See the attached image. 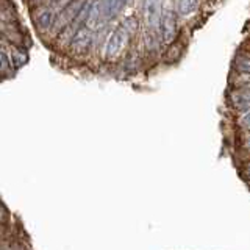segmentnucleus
Wrapping results in <instances>:
<instances>
[{
  "label": "nucleus",
  "mask_w": 250,
  "mask_h": 250,
  "mask_svg": "<svg viewBox=\"0 0 250 250\" xmlns=\"http://www.w3.org/2000/svg\"><path fill=\"white\" fill-rule=\"evenodd\" d=\"M125 5H127V0H105L104 5H102V14H104L105 19L109 21V19H113Z\"/></svg>",
  "instance_id": "obj_8"
},
{
  "label": "nucleus",
  "mask_w": 250,
  "mask_h": 250,
  "mask_svg": "<svg viewBox=\"0 0 250 250\" xmlns=\"http://www.w3.org/2000/svg\"><path fill=\"white\" fill-rule=\"evenodd\" d=\"M239 175L244 182L250 186V161L244 163V166L239 169Z\"/></svg>",
  "instance_id": "obj_14"
},
{
  "label": "nucleus",
  "mask_w": 250,
  "mask_h": 250,
  "mask_svg": "<svg viewBox=\"0 0 250 250\" xmlns=\"http://www.w3.org/2000/svg\"><path fill=\"white\" fill-rule=\"evenodd\" d=\"M242 147H244L246 150H249V152H250V136L244 139V143H242Z\"/></svg>",
  "instance_id": "obj_16"
},
{
  "label": "nucleus",
  "mask_w": 250,
  "mask_h": 250,
  "mask_svg": "<svg viewBox=\"0 0 250 250\" xmlns=\"http://www.w3.org/2000/svg\"><path fill=\"white\" fill-rule=\"evenodd\" d=\"M238 124H239V127H241V128H244V130H249V131H250V111H247V113L242 114V116L239 117Z\"/></svg>",
  "instance_id": "obj_15"
},
{
  "label": "nucleus",
  "mask_w": 250,
  "mask_h": 250,
  "mask_svg": "<svg viewBox=\"0 0 250 250\" xmlns=\"http://www.w3.org/2000/svg\"><path fill=\"white\" fill-rule=\"evenodd\" d=\"M11 70V60L5 52H0V74H6Z\"/></svg>",
  "instance_id": "obj_13"
},
{
  "label": "nucleus",
  "mask_w": 250,
  "mask_h": 250,
  "mask_svg": "<svg viewBox=\"0 0 250 250\" xmlns=\"http://www.w3.org/2000/svg\"><path fill=\"white\" fill-rule=\"evenodd\" d=\"M11 58H13L14 67H22L28 61V55H27L25 50H22V49H13Z\"/></svg>",
  "instance_id": "obj_11"
},
{
  "label": "nucleus",
  "mask_w": 250,
  "mask_h": 250,
  "mask_svg": "<svg viewBox=\"0 0 250 250\" xmlns=\"http://www.w3.org/2000/svg\"><path fill=\"white\" fill-rule=\"evenodd\" d=\"M83 6V3H80V0H69V3H66V6L57 14V18L53 21V25L52 28L55 31H60L64 30L70 22L75 19L77 13L80 11V8Z\"/></svg>",
  "instance_id": "obj_2"
},
{
  "label": "nucleus",
  "mask_w": 250,
  "mask_h": 250,
  "mask_svg": "<svg viewBox=\"0 0 250 250\" xmlns=\"http://www.w3.org/2000/svg\"><path fill=\"white\" fill-rule=\"evenodd\" d=\"M92 41V33L89 28L82 27L77 33L70 39V49H72L75 53H83L88 50V47L91 45Z\"/></svg>",
  "instance_id": "obj_5"
},
{
  "label": "nucleus",
  "mask_w": 250,
  "mask_h": 250,
  "mask_svg": "<svg viewBox=\"0 0 250 250\" xmlns=\"http://www.w3.org/2000/svg\"><path fill=\"white\" fill-rule=\"evenodd\" d=\"M199 8V0H178L180 16H189Z\"/></svg>",
  "instance_id": "obj_10"
},
{
  "label": "nucleus",
  "mask_w": 250,
  "mask_h": 250,
  "mask_svg": "<svg viewBox=\"0 0 250 250\" xmlns=\"http://www.w3.org/2000/svg\"><path fill=\"white\" fill-rule=\"evenodd\" d=\"M160 31L166 44L174 42L177 36V14L172 8H163L160 14Z\"/></svg>",
  "instance_id": "obj_1"
},
{
  "label": "nucleus",
  "mask_w": 250,
  "mask_h": 250,
  "mask_svg": "<svg viewBox=\"0 0 250 250\" xmlns=\"http://www.w3.org/2000/svg\"><path fill=\"white\" fill-rule=\"evenodd\" d=\"M144 18L147 25L150 28L158 27L160 22V14H161V8H160V0H144Z\"/></svg>",
  "instance_id": "obj_6"
},
{
  "label": "nucleus",
  "mask_w": 250,
  "mask_h": 250,
  "mask_svg": "<svg viewBox=\"0 0 250 250\" xmlns=\"http://www.w3.org/2000/svg\"><path fill=\"white\" fill-rule=\"evenodd\" d=\"M249 188H250V186H249Z\"/></svg>",
  "instance_id": "obj_17"
},
{
  "label": "nucleus",
  "mask_w": 250,
  "mask_h": 250,
  "mask_svg": "<svg viewBox=\"0 0 250 250\" xmlns=\"http://www.w3.org/2000/svg\"><path fill=\"white\" fill-rule=\"evenodd\" d=\"M57 18V14L50 6H39L33 13V22L36 28L39 30H49L53 25V21Z\"/></svg>",
  "instance_id": "obj_4"
},
{
  "label": "nucleus",
  "mask_w": 250,
  "mask_h": 250,
  "mask_svg": "<svg viewBox=\"0 0 250 250\" xmlns=\"http://www.w3.org/2000/svg\"><path fill=\"white\" fill-rule=\"evenodd\" d=\"M230 100H231L233 108L239 109L242 113L250 111V89L233 91V94L230 96Z\"/></svg>",
  "instance_id": "obj_7"
},
{
  "label": "nucleus",
  "mask_w": 250,
  "mask_h": 250,
  "mask_svg": "<svg viewBox=\"0 0 250 250\" xmlns=\"http://www.w3.org/2000/svg\"><path fill=\"white\" fill-rule=\"evenodd\" d=\"M100 16H102V5H100V2H97V0H94V2H91L89 13H88V18H86L84 27L92 30L99 23Z\"/></svg>",
  "instance_id": "obj_9"
},
{
  "label": "nucleus",
  "mask_w": 250,
  "mask_h": 250,
  "mask_svg": "<svg viewBox=\"0 0 250 250\" xmlns=\"http://www.w3.org/2000/svg\"><path fill=\"white\" fill-rule=\"evenodd\" d=\"M236 69L241 74L250 75V57H239L236 60Z\"/></svg>",
  "instance_id": "obj_12"
},
{
  "label": "nucleus",
  "mask_w": 250,
  "mask_h": 250,
  "mask_svg": "<svg viewBox=\"0 0 250 250\" xmlns=\"http://www.w3.org/2000/svg\"><path fill=\"white\" fill-rule=\"evenodd\" d=\"M127 39H128V31L124 25L114 30L113 35L109 36L108 42H106V57L114 58L116 55H119L121 50L124 49L125 42H127Z\"/></svg>",
  "instance_id": "obj_3"
}]
</instances>
